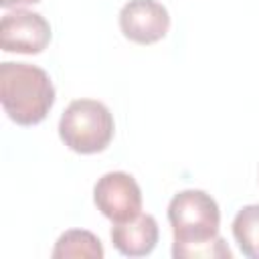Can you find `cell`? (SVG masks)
Here are the masks:
<instances>
[{"mask_svg": "<svg viewBox=\"0 0 259 259\" xmlns=\"http://www.w3.org/2000/svg\"><path fill=\"white\" fill-rule=\"evenodd\" d=\"M168 221L174 235V259H231L233 253L219 235L221 210L204 190H182L168 204Z\"/></svg>", "mask_w": 259, "mask_h": 259, "instance_id": "1", "label": "cell"}, {"mask_svg": "<svg viewBox=\"0 0 259 259\" xmlns=\"http://www.w3.org/2000/svg\"><path fill=\"white\" fill-rule=\"evenodd\" d=\"M0 101L14 123L36 125L55 103V87L45 69L4 61L0 65Z\"/></svg>", "mask_w": 259, "mask_h": 259, "instance_id": "2", "label": "cell"}, {"mask_svg": "<svg viewBox=\"0 0 259 259\" xmlns=\"http://www.w3.org/2000/svg\"><path fill=\"white\" fill-rule=\"evenodd\" d=\"M51 40V24L38 12L16 8L0 20V47L6 53L36 55Z\"/></svg>", "mask_w": 259, "mask_h": 259, "instance_id": "5", "label": "cell"}, {"mask_svg": "<svg viewBox=\"0 0 259 259\" xmlns=\"http://www.w3.org/2000/svg\"><path fill=\"white\" fill-rule=\"evenodd\" d=\"M55 259H101L103 247L101 241L85 229H69L65 231L53 249Z\"/></svg>", "mask_w": 259, "mask_h": 259, "instance_id": "8", "label": "cell"}, {"mask_svg": "<svg viewBox=\"0 0 259 259\" xmlns=\"http://www.w3.org/2000/svg\"><path fill=\"white\" fill-rule=\"evenodd\" d=\"M93 202L111 223H123L140 214L142 190L132 174L107 172L93 186Z\"/></svg>", "mask_w": 259, "mask_h": 259, "instance_id": "4", "label": "cell"}, {"mask_svg": "<svg viewBox=\"0 0 259 259\" xmlns=\"http://www.w3.org/2000/svg\"><path fill=\"white\" fill-rule=\"evenodd\" d=\"M233 237L245 257L259 259V204H247L235 214Z\"/></svg>", "mask_w": 259, "mask_h": 259, "instance_id": "9", "label": "cell"}, {"mask_svg": "<svg viewBox=\"0 0 259 259\" xmlns=\"http://www.w3.org/2000/svg\"><path fill=\"white\" fill-rule=\"evenodd\" d=\"M160 231L152 214H138L130 221L115 223L111 229L113 247L125 257H144L150 255L158 243Z\"/></svg>", "mask_w": 259, "mask_h": 259, "instance_id": "7", "label": "cell"}, {"mask_svg": "<svg viewBox=\"0 0 259 259\" xmlns=\"http://www.w3.org/2000/svg\"><path fill=\"white\" fill-rule=\"evenodd\" d=\"M113 115L97 99H75L59 119V136L77 154L103 152L113 138Z\"/></svg>", "mask_w": 259, "mask_h": 259, "instance_id": "3", "label": "cell"}, {"mask_svg": "<svg viewBox=\"0 0 259 259\" xmlns=\"http://www.w3.org/2000/svg\"><path fill=\"white\" fill-rule=\"evenodd\" d=\"M40 0H0L2 8H10V6H22V4H36Z\"/></svg>", "mask_w": 259, "mask_h": 259, "instance_id": "10", "label": "cell"}, {"mask_svg": "<svg viewBox=\"0 0 259 259\" xmlns=\"http://www.w3.org/2000/svg\"><path fill=\"white\" fill-rule=\"evenodd\" d=\"M119 28L132 42L152 45L166 36L170 14L158 0H130L119 10Z\"/></svg>", "mask_w": 259, "mask_h": 259, "instance_id": "6", "label": "cell"}]
</instances>
